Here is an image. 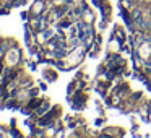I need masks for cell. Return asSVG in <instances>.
Here are the masks:
<instances>
[{
  "label": "cell",
  "mask_w": 151,
  "mask_h": 138,
  "mask_svg": "<svg viewBox=\"0 0 151 138\" xmlns=\"http://www.w3.org/2000/svg\"><path fill=\"white\" fill-rule=\"evenodd\" d=\"M132 15H133V20H135V23H138V24H141V23H143V13H141V10H138V8H135V10L132 12Z\"/></svg>",
  "instance_id": "6da1fadb"
},
{
  "label": "cell",
  "mask_w": 151,
  "mask_h": 138,
  "mask_svg": "<svg viewBox=\"0 0 151 138\" xmlns=\"http://www.w3.org/2000/svg\"><path fill=\"white\" fill-rule=\"evenodd\" d=\"M60 26H62V28H67V26H70V23H67V21H63V23H60Z\"/></svg>",
  "instance_id": "7a4b0ae2"
}]
</instances>
